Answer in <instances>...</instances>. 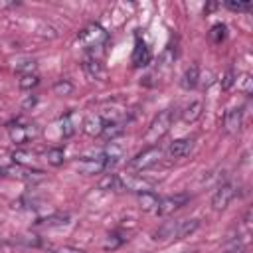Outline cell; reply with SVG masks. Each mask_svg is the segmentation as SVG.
<instances>
[{
	"instance_id": "obj_1",
	"label": "cell",
	"mask_w": 253,
	"mask_h": 253,
	"mask_svg": "<svg viewBox=\"0 0 253 253\" xmlns=\"http://www.w3.org/2000/svg\"><path fill=\"white\" fill-rule=\"evenodd\" d=\"M174 119H176L174 109H164V111H160V113L152 119V123L148 125V130H146V134H144V140H146V142H158V140L170 130Z\"/></svg>"
},
{
	"instance_id": "obj_2",
	"label": "cell",
	"mask_w": 253,
	"mask_h": 253,
	"mask_svg": "<svg viewBox=\"0 0 253 253\" xmlns=\"http://www.w3.org/2000/svg\"><path fill=\"white\" fill-rule=\"evenodd\" d=\"M162 158V148L152 144L148 148H144L142 152H138L134 158L128 160V168L130 170H136V172H142V170H148L152 168L154 164H158V160Z\"/></svg>"
},
{
	"instance_id": "obj_3",
	"label": "cell",
	"mask_w": 253,
	"mask_h": 253,
	"mask_svg": "<svg viewBox=\"0 0 253 253\" xmlns=\"http://www.w3.org/2000/svg\"><path fill=\"white\" fill-rule=\"evenodd\" d=\"M77 42L85 49H95V47H99V45H103L107 42V32L99 24H89L83 32H79Z\"/></svg>"
},
{
	"instance_id": "obj_4",
	"label": "cell",
	"mask_w": 253,
	"mask_h": 253,
	"mask_svg": "<svg viewBox=\"0 0 253 253\" xmlns=\"http://www.w3.org/2000/svg\"><path fill=\"white\" fill-rule=\"evenodd\" d=\"M0 176H12V178H18V180H24L28 184H36V182H42L45 180V174L42 170H34V168H28V166H10V168H0Z\"/></svg>"
},
{
	"instance_id": "obj_5",
	"label": "cell",
	"mask_w": 253,
	"mask_h": 253,
	"mask_svg": "<svg viewBox=\"0 0 253 253\" xmlns=\"http://www.w3.org/2000/svg\"><path fill=\"white\" fill-rule=\"evenodd\" d=\"M235 194H237L235 184H231V182L219 184L217 190H215L213 196H211V208H213L215 211H223V210L229 206V202L235 198Z\"/></svg>"
},
{
	"instance_id": "obj_6",
	"label": "cell",
	"mask_w": 253,
	"mask_h": 253,
	"mask_svg": "<svg viewBox=\"0 0 253 253\" xmlns=\"http://www.w3.org/2000/svg\"><path fill=\"white\" fill-rule=\"evenodd\" d=\"M75 170L83 176H95V174H101L103 170H107V160L103 154L93 156V158H81L75 162Z\"/></svg>"
},
{
	"instance_id": "obj_7",
	"label": "cell",
	"mask_w": 253,
	"mask_h": 253,
	"mask_svg": "<svg viewBox=\"0 0 253 253\" xmlns=\"http://www.w3.org/2000/svg\"><path fill=\"white\" fill-rule=\"evenodd\" d=\"M8 134H10L12 142L24 144L30 138H36L40 134V128H38V125H10L8 126Z\"/></svg>"
},
{
	"instance_id": "obj_8",
	"label": "cell",
	"mask_w": 253,
	"mask_h": 253,
	"mask_svg": "<svg viewBox=\"0 0 253 253\" xmlns=\"http://www.w3.org/2000/svg\"><path fill=\"white\" fill-rule=\"evenodd\" d=\"M188 200H190V196H188V194H176V196L160 198V204H158L156 215H170V213H174L176 210H180Z\"/></svg>"
},
{
	"instance_id": "obj_9",
	"label": "cell",
	"mask_w": 253,
	"mask_h": 253,
	"mask_svg": "<svg viewBox=\"0 0 253 253\" xmlns=\"http://www.w3.org/2000/svg\"><path fill=\"white\" fill-rule=\"evenodd\" d=\"M150 59H152V55H150V49H148L146 42L136 34L134 49H132V57H130L132 65H134V67H146V65L150 63Z\"/></svg>"
},
{
	"instance_id": "obj_10",
	"label": "cell",
	"mask_w": 253,
	"mask_h": 253,
	"mask_svg": "<svg viewBox=\"0 0 253 253\" xmlns=\"http://www.w3.org/2000/svg\"><path fill=\"white\" fill-rule=\"evenodd\" d=\"M192 148H194V138L184 136V138H176V140H172L166 152H168V156H170V158L178 160V158L188 156V154L192 152Z\"/></svg>"
},
{
	"instance_id": "obj_11",
	"label": "cell",
	"mask_w": 253,
	"mask_h": 253,
	"mask_svg": "<svg viewBox=\"0 0 253 253\" xmlns=\"http://www.w3.org/2000/svg\"><path fill=\"white\" fill-rule=\"evenodd\" d=\"M83 73L89 81H103L107 77V71H105V65L95 59V57H87L83 61Z\"/></svg>"
},
{
	"instance_id": "obj_12",
	"label": "cell",
	"mask_w": 253,
	"mask_h": 253,
	"mask_svg": "<svg viewBox=\"0 0 253 253\" xmlns=\"http://www.w3.org/2000/svg\"><path fill=\"white\" fill-rule=\"evenodd\" d=\"M241 125H243V111L241 109H229L223 117V128L225 132L229 134H235L241 130Z\"/></svg>"
},
{
	"instance_id": "obj_13",
	"label": "cell",
	"mask_w": 253,
	"mask_h": 253,
	"mask_svg": "<svg viewBox=\"0 0 253 253\" xmlns=\"http://www.w3.org/2000/svg\"><path fill=\"white\" fill-rule=\"evenodd\" d=\"M105 119L103 115H89L85 121H83V132L89 134V136H101L103 128H105Z\"/></svg>"
},
{
	"instance_id": "obj_14",
	"label": "cell",
	"mask_w": 253,
	"mask_h": 253,
	"mask_svg": "<svg viewBox=\"0 0 253 253\" xmlns=\"http://www.w3.org/2000/svg\"><path fill=\"white\" fill-rule=\"evenodd\" d=\"M136 200H138V208L142 210V211H146V213H156V210H158V204H160V198L150 190V192H140L138 196H136Z\"/></svg>"
},
{
	"instance_id": "obj_15",
	"label": "cell",
	"mask_w": 253,
	"mask_h": 253,
	"mask_svg": "<svg viewBox=\"0 0 253 253\" xmlns=\"http://www.w3.org/2000/svg\"><path fill=\"white\" fill-rule=\"evenodd\" d=\"M123 132H125V123H123V121H107V123H105V128H103V132H101V136L109 142V140L119 138Z\"/></svg>"
},
{
	"instance_id": "obj_16",
	"label": "cell",
	"mask_w": 253,
	"mask_h": 253,
	"mask_svg": "<svg viewBox=\"0 0 253 253\" xmlns=\"http://www.w3.org/2000/svg\"><path fill=\"white\" fill-rule=\"evenodd\" d=\"M198 227H200V221H198V219H182V221H176L174 239L188 237V235H192V233H194Z\"/></svg>"
},
{
	"instance_id": "obj_17",
	"label": "cell",
	"mask_w": 253,
	"mask_h": 253,
	"mask_svg": "<svg viewBox=\"0 0 253 253\" xmlns=\"http://www.w3.org/2000/svg\"><path fill=\"white\" fill-rule=\"evenodd\" d=\"M204 113V103L202 101H192L184 111H182V121L184 123H196Z\"/></svg>"
},
{
	"instance_id": "obj_18",
	"label": "cell",
	"mask_w": 253,
	"mask_h": 253,
	"mask_svg": "<svg viewBox=\"0 0 253 253\" xmlns=\"http://www.w3.org/2000/svg\"><path fill=\"white\" fill-rule=\"evenodd\" d=\"M198 81H200V69H198V65H190L184 71V75L180 79V85H182V89H194L198 85Z\"/></svg>"
},
{
	"instance_id": "obj_19",
	"label": "cell",
	"mask_w": 253,
	"mask_h": 253,
	"mask_svg": "<svg viewBox=\"0 0 253 253\" xmlns=\"http://www.w3.org/2000/svg\"><path fill=\"white\" fill-rule=\"evenodd\" d=\"M99 190H105V192H109V190H123V180L117 176V174H105L101 180H99Z\"/></svg>"
},
{
	"instance_id": "obj_20",
	"label": "cell",
	"mask_w": 253,
	"mask_h": 253,
	"mask_svg": "<svg viewBox=\"0 0 253 253\" xmlns=\"http://www.w3.org/2000/svg\"><path fill=\"white\" fill-rule=\"evenodd\" d=\"M67 221H69V215L67 213H53L49 217L38 219L36 225H42V227H59V225H65Z\"/></svg>"
},
{
	"instance_id": "obj_21",
	"label": "cell",
	"mask_w": 253,
	"mask_h": 253,
	"mask_svg": "<svg viewBox=\"0 0 253 253\" xmlns=\"http://www.w3.org/2000/svg\"><path fill=\"white\" fill-rule=\"evenodd\" d=\"M174 59H176V45L168 43V45L164 47V51L160 53V57H158L160 67H162V69H168V67L174 63Z\"/></svg>"
},
{
	"instance_id": "obj_22",
	"label": "cell",
	"mask_w": 253,
	"mask_h": 253,
	"mask_svg": "<svg viewBox=\"0 0 253 253\" xmlns=\"http://www.w3.org/2000/svg\"><path fill=\"white\" fill-rule=\"evenodd\" d=\"M45 160H47V164H51V166H61L63 160H65L63 148H49V150L45 152Z\"/></svg>"
},
{
	"instance_id": "obj_23",
	"label": "cell",
	"mask_w": 253,
	"mask_h": 253,
	"mask_svg": "<svg viewBox=\"0 0 253 253\" xmlns=\"http://www.w3.org/2000/svg\"><path fill=\"white\" fill-rule=\"evenodd\" d=\"M36 67H38V63H36V59H32V57L20 59V61L16 63V71H18L20 75H26V73H36Z\"/></svg>"
},
{
	"instance_id": "obj_24",
	"label": "cell",
	"mask_w": 253,
	"mask_h": 253,
	"mask_svg": "<svg viewBox=\"0 0 253 253\" xmlns=\"http://www.w3.org/2000/svg\"><path fill=\"white\" fill-rule=\"evenodd\" d=\"M38 83H40V77H38V73H26V75H20V81H18L20 89H24V91H28V89H34Z\"/></svg>"
},
{
	"instance_id": "obj_25",
	"label": "cell",
	"mask_w": 253,
	"mask_h": 253,
	"mask_svg": "<svg viewBox=\"0 0 253 253\" xmlns=\"http://www.w3.org/2000/svg\"><path fill=\"white\" fill-rule=\"evenodd\" d=\"M12 160H14L18 166H28V164H32V160H34V152H28V150H14V152H12Z\"/></svg>"
},
{
	"instance_id": "obj_26",
	"label": "cell",
	"mask_w": 253,
	"mask_h": 253,
	"mask_svg": "<svg viewBox=\"0 0 253 253\" xmlns=\"http://www.w3.org/2000/svg\"><path fill=\"white\" fill-rule=\"evenodd\" d=\"M233 85H237V89L241 91V93H245V95H249L251 93V75L249 73H243V75H239V77H235V83Z\"/></svg>"
},
{
	"instance_id": "obj_27",
	"label": "cell",
	"mask_w": 253,
	"mask_h": 253,
	"mask_svg": "<svg viewBox=\"0 0 253 253\" xmlns=\"http://www.w3.org/2000/svg\"><path fill=\"white\" fill-rule=\"evenodd\" d=\"M225 36H227V30H225L223 24H215V26H211V30H210V38H211V42L221 43V42L225 40Z\"/></svg>"
},
{
	"instance_id": "obj_28",
	"label": "cell",
	"mask_w": 253,
	"mask_h": 253,
	"mask_svg": "<svg viewBox=\"0 0 253 253\" xmlns=\"http://www.w3.org/2000/svg\"><path fill=\"white\" fill-rule=\"evenodd\" d=\"M71 113H67L65 117H61V134L63 138H69L73 132H75V126H73V121H71Z\"/></svg>"
},
{
	"instance_id": "obj_29",
	"label": "cell",
	"mask_w": 253,
	"mask_h": 253,
	"mask_svg": "<svg viewBox=\"0 0 253 253\" xmlns=\"http://www.w3.org/2000/svg\"><path fill=\"white\" fill-rule=\"evenodd\" d=\"M71 91H73V85H71L67 79H61V81H57V83L53 85V93H55V95H61V97H63V95H69Z\"/></svg>"
},
{
	"instance_id": "obj_30",
	"label": "cell",
	"mask_w": 253,
	"mask_h": 253,
	"mask_svg": "<svg viewBox=\"0 0 253 253\" xmlns=\"http://www.w3.org/2000/svg\"><path fill=\"white\" fill-rule=\"evenodd\" d=\"M225 8L231 10V12H249L251 4L249 2H233V0H229V2H225Z\"/></svg>"
},
{
	"instance_id": "obj_31",
	"label": "cell",
	"mask_w": 253,
	"mask_h": 253,
	"mask_svg": "<svg viewBox=\"0 0 253 253\" xmlns=\"http://www.w3.org/2000/svg\"><path fill=\"white\" fill-rule=\"evenodd\" d=\"M123 241H125V237H121L119 233H111L109 239H107V243H105V249H117Z\"/></svg>"
},
{
	"instance_id": "obj_32",
	"label": "cell",
	"mask_w": 253,
	"mask_h": 253,
	"mask_svg": "<svg viewBox=\"0 0 253 253\" xmlns=\"http://www.w3.org/2000/svg\"><path fill=\"white\" fill-rule=\"evenodd\" d=\"M38 34L42 36V38H55L57 36V32H55V28H51V26H45V24H42L40 28H38Z\"/></svg>"
},
{
	"instance_id": "obj_33",
	"label": "cell",
	"mask_w": 253,
	"mask_h": 253,
	"mask_svg": "<svg viewBox=\"0 0 253 253\" xmlns=\"http://www.w3.org/2000/svg\"><path fill=\"white\" fill-rule=\"evenodd\" d=\"M38 105V97L36 95H28L26 99H24V103H22V109L24 111H30V109H34Z\"/></svg>"
},
{
	"instance_id": "obj_34",
	"label": "cell",
	"mask_w": 253,
	"mask_h": 253,
	"mask_svg": "<svg viewBox=\"0 0 253 253\" xmlns=\"http://www.w3.org/2000/svg\"><path fill=\"white\" fill-rule=\"evenodd\" d=\"M233 83H235V73H233V71H227V73H225V77H223L221 87H223V89H229Z\"/></svg>"
},
{
	"instance_id": "obj_35",
	"label": "cell",
	"mask_w": 253,
	"mask_h": 253,
	"mask_svg": "<svg viewBox=\"0 0 253 253\" xmlns=\"http://www.w3.org/2000/svg\"><path fill=\"white\" fill-rule=\"evenodd\" d=\"M51 253H85V251H81V249H77V247H69V245H63V247H57V249H53Z\"/></svg>"
}]
</instances>
